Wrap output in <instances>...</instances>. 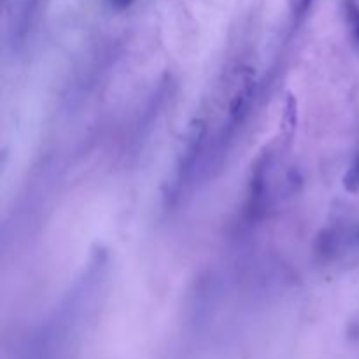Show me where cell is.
<instances>
[{"label":"cell","instance_id":"obj_7","mask_svg":"<svg viewBox=\"0 0 359 359\" xmlns=\"http://www.w3.org/2000/svg\"><path fill=\"white\" fill-rule=\"evenodd\" d=\"M39 2H41V0H27V13H28V9H35V7L39 6Z\"/></svg>","mask_w":359,"mask_h":359},{"label":"cell","instance_id":"obj_2","mask_svg":"<svg viewBox=\"0 0 359 359\" xmlns=\"http://www.w3.org/2000/svg\"><path fill=\"white\" fill-rule=\"evenodd\" d=\"M256 90H258V83H256L255 70L251 67L241 69L237 83H235L230 98H228L226 123H224L223 137L230 139L244 125L249 112H251L252 102H255L256 97Z\"/></svg>","mask_w":359,"mask_h":359},{"label":"cell","instance_id":"obj_1","mask_svg":"<svg viewBox=\"0 0 359 359\" xmlns=\"http://www.w3.org/2000/svg\"><path fill=\"white\" fill-rule=\"evenodd\" d=\"M207 133L209 126L203 119H196L189 125L188 133L184 137V146L179 154L177 167H175L174 182H172V195L179 196L188 182H191L195 170L198 168L200 160L203 156V149L207 144Z\"/></svg>","mask_w":359,"mask_h":359},{"label":"cell","instance_id":"obj_3","mask_svg":"<svg viewBox=\"0 0 359 359\" xmlns=\"http://www.w3.org/2000/svg\"><path fill=\"white\" fill-rule=\"evenodd\" d=\"M344 9H346L347 25H349V30L354 39V44H356L359 49V4L356 0H346Z\"/></svg>","mask_w":359,"mask_h":359},{"label":"cell","instance_id":"obj_6","mask_svg":"<svg viewBox=\"0 0 359 359\" xmlns=\"http://www.w3.org/2000/svg\"><path fill=\"white\" fill-rule=\"evenodd\" d=\"M312 0H298V13L300 14H305L309 11V7H311Z\"/></svg>","mask_w":359,"mask_h":359},{"label":"cell","instance_id":"obj_4","mask_svg":"<svg viewBox=\"0 0 359 359\" xmlns=\"http://www.w3.org/2000/svg\"><path fill=\"white\" fill-rule=\"evenodd\" d=\"M344 188L347 193H358L359 191V153L353 158L349 163V168L344 174Z\"/></svg>","mask_w":359,"mask_h":359},{"label":"cell","instance_id":"obj_5","mask_svg":"<svg viewBox=\"0 0 359 359\" xmlns=\"http://www.w3.org/2000/svg\"><path fill=\"white\" fill-rule=\"evenodd\" d=\"M107 4L112 7V9L125 11V9H128L130 6H132L133 0H107Z\"/></svg>","mask_w":359,"mask_h":359}]
</instances>
